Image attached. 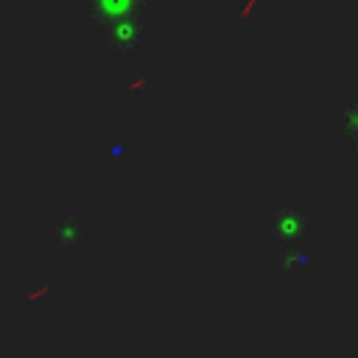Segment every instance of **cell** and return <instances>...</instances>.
<instances>
[{"label": "cell", "mask_w": 358, "mask_h": 358, "mask_svg": "<svg viewBox=\"0 0 358 358\" xmlns=\"http://www.w3.org/2000/svg\"><path fill=\"white\" fill-rule=\"evenodd\" d=\"M143 36H145L143 8H137V11H131V14L120 17V20H115V22L109 25V42H112L117 50H123V53L134 50V48L143 42Z\"/></svg>", "instance_id": "cell-1"}, {"label": "cell", "mask_w": 358, "mask_h": 358, "mask_svg": "<svg viewBox=\"0 0 358 358\" xmlns=\"http://www.w3.org/2000/svg\"><path fill=\"white\" fill-rule=\"evenodd\" d=\"M308 232V215L299 207H282L274 215V235L282 241H299Z\"/></svg>", "instance_id": "cell-3"}, {"label": "cell", "mask_w": 358, "mask_h": 358, "mask_svg": "<svg viewBox=\"0 0 358 358\" xmlns=\"http://www.w3.org/2000/svg\"><path fill=\"white\" fill-rule=\"evenodd\" d=\"M137 8H143V0H90V17L106 28Z\"/></svg>", "instance_id": "cell-2"}, {"label": "cell", "mask_w": 358, "mask_h": 358, "mask_svg": "<svg viewBox=\"0 0 358 358\" xmlns=\"http://www.w3.org/2000/svg\"><path fill=\"white\" fill-rule=\"evenodd\" d=\"M53 238L62 246H70L73 241L81 238V221L78 218H56L53 221Z\"/></svg>", "instance_id": "cell-4"}, {"label": "cell", "mask_w": 358, "mask_h": 358, "mask_svg": "<svg viewBox=\"0 0 358 358\" xmlns=\"http://www.w3.org/2000/svg\"><path fill=\"white\" fill-rule=\"evenodd\" d=\"M341 131H344V137L352 145H358V103H350L344 109V115H341Z\"/></svg>", "instance_id": "cell-5"}, {"label": "cell", "mask_w": 358, "mask_h": 358, "mask_svg": "<svg viewBox=\"0 0 358 358\" xmlns=\"http://www.w3.org/2000/svg\"><path fill=\"white\" fill-rule=\"evenodd\" d=\"M355 173H358V162H355Z\"/></svg>", "instance_id": "cell-6"}]
</instances>
